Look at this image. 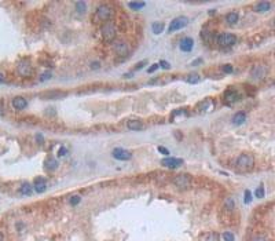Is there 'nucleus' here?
Segmentation results:
<instances>
[{"instance_id": "18", "label": "nucleus", "mask_w": 275, "mask_h": 241, "mask_svg": "<svg viewBox=\"0 0 275 241\" xmlns=\"http://www.w3.org/2000/svg\"><path fill=\"white\" fill-rule=\"evenodd\" d=\"M30 72H32V66L29 65L28 62H22V64L18 65V73L21 76H29Z\"/></svg>"}, {"instance_id": "11", "label": "nucleus", "mask_w": 275, "mask_h": 241, "mask_svg": "<svg viewBox=\"0 0 275 241\" xmlns=\"http://www.w3.org/2000/svg\"><path fill=\"white\" fill-rule=\"evenodd\" d=\"M113 50H114L116 54L121 55V57H125V55L129 52L128 46H127V43H124V41H117V43H114V46H113Z\"/></svg>"}, {"instance_id": "1", "label": "nucleus", "mask_w": 275, "mask_h": 241, "mask_svg": "<svg viewBox=\"0 0 275 241\" xmlns=\"http://www.w3.org/2000/svg\"><path fill=\"white\" fill-rule=\"evenodd\" d=\"M114 14V11L110 6H107V4H102L99 7L97 8L95 11V14H94V21L95 22H103V24H107V22L110 21V18L113 17Z\"/></svg>"}, {"instance_id": "13", "label": "nucleus", "mask_w": 275, "mask_h": 241, "mask_svg": "<svg viewBox=\"0 0 275 241\" xmlns=\"http://www.w3.org/2000/svg\"><path fill=\"white\" fill-rule=\"evenodd\" d=\"M224 101L227 105H232L235 103L237 101H240V94L237 92L235 90H229L224 94Z\"/></svg>"}, {"instance_id": "12", "label": "nucleus", "mask_w": 275, "mask_h": 241, "mask_svg": "<svg viewBox=\"0 0 275 241\" xmlns=\"http://www.w3.org/2000/svg\"><path fill=\"white\" fill-rule=\"evenodd\" d=\"M194 47V40L191 37H184V39L179 43V48L183 51V52H190Z\"/></svg>"}, {"instance_id": "42", "label": "nucleus", "mask_w": 275, "mask_h": 241, "mask_svg": "<svg viewBox=\"0 0 275 241\" xmlns=\"http://www.w3.org/2000/svg\"><path fill=\"white\" fill-rule=\"evenodd\" d=\"M98 68V62H94L92 64V69H97Z\"/></svg>"}, {"instance_id": "20", "label": "nucleus", "mask_w": 275, "mask_h": 241, "mask_svg": "<svg viewBox=\"0 0 275 241\" xmlns=\"http://www.w3.org/2000/svg\"><path fill=\"white\" fill-rule=\"evenodd\" d=\"M271 8V3L270 1H260L254 6V11L256 13H264V11H268Z\"/></svg>"}, {"instance_id": "24", "label": "nucleus", "mask_w": 275, "mask_h": 241, "mask_svg": "<svg viewBox=\"0 0 275 241\" xmlns=\"http://www.w3.org/2000/svg\"><path fill=\"white\" fill-rule=\"evenodd\" d=\"M128 6H129V8H132V10L138 11V10H140V8L145 7V6H146V3H145V1H129Z\"/></svg>"}, {"instance_id": "4", "label": "nucleus", "mask_w": 275, "mask_h": 241, "mask_svg": "<svg viewBox=\"0 0 275 241\" xmlns=\"http://www.w3.org/2000/svg\"><path fill=\"white\" fill-rule=\"evenodd\" d=\"M217 44L223 48H227V47H231L237 43V37L235 35H231V33H222L219 35L217 39H216Z\"/></svg>"}, {"instance_id": "39", "label": "nucleus", "mask_w": 275, "mask_h": 241, "mask_svg": "<svg viewBox=\"0 0 275 241\" xmlns=\"http://www.w3.org/2000/svg\"><path fill=\"white\" fill-rule=\"evenodd\" d=\"M157 69H158V64H154L153 66H150V68L147 69V72H149V73H153L154 70H157Z\"/></svg>"}, {"instance_id": "25", "label": "nucleus", "mask_w": 275, "mask_h": 241, "mask_svg": "<svg viewBox=\"0 0 275 241\" xmlns=\"http://www.w3.org/2000/svg\"><path fill=\"white\" fill-rule=\"evenodd\" d=\"M32 190H33V186H30L29 183H24V185L21 186V189H19V191H21L24 196L32 194Z\"/></svg>"}, {"instance_id": "8", "label": "nucleus", "mask_w": 275, "mask_h": 241, "mask_svg": "<svg viewBox=\"0 0 275 241\" xmlns=\"http://www.w3.org/2000/svg\"><path fill=\"white\" fill-rule=\"evenodd\" d=\"M265 75H267V68L264 65H256L253 66L252 72H250V76L253 80H261L264 79Z\"/></svg>"}, {"instance_id": "40", "label": "nucleus", "mask_w": 275, "mask_h": 241, "mask_svg": "<svg viewBox=\"0 0 275 241\" xmlns=\"http://www.w3.org/2000/svg\"><path fill=\"white\" fill-rule=\"evenodd\" d=\"M51 77V73H43V75H41V77H40V79L41 80H48Z\"/></svg>"}, {"instance_id": "41", "label": "nucleus", "mask_w": 275, "mask_h": 241, "mask_svg": "<svg viewBox=\"0 0 275 241\" xmlns=\"http://www.w3.org/2000/svg\"><path fill=\"white\" fill-rule=\"evenodd\" d=\"M253 241H267V240H265V237H261L260 236V237H254Z\"/></svg>"}, {"instance_id": "27", "label": "nucleus", "mask_w": 275, "mask_h": 241, "mask_svg": "<svg viewBox=\"0 0 275 241\" xmlns=\"http://www.w3.org/2000/svg\"><path fill=\"white\" fill-rule=\"evenodd\" d=\"M186 80H187V83H190V84H195L200 81V76L197 75V73H191L190 76H187Z\"/></svg>"}, {"instance_id": "21", "label": "nucleus", "mask_w": 275, "mask_h": 241, "mask_svg": "<svg viewBox=\"0 0 275 241\" xmlns=\"http://www.w3.org/2000/svg\"><path fill=\"white\" fill-rule=\"evenodd\" d=\"M238 18H240L238 13L232 11V13H229V14L226 15V22H227L229 25H235L237 22H238Z\"/></svg>"}, {"instance_id": "22", "label": "nucleus", "mask_w": 275, "mask_h": 241, "mask_svg": "<svg viewBox=\"0 0 275 241\" xmlns=\"http://www.w3.org/2000/svg\"><path fill=\"white\" fill-rule=\"evenodd\" d=\"M44 168H46L47 171H54L55 168H58V161L52 157L47 158L46 163H44Z\"/></svg>"}, {"instance_id": "34", "label": "nucleus", "mask_w": 275, "mask_h": 241, "mask_svg": "<svg viewBox=\"0 0 275 241\" xmlns=\"http://www.w3.org/2000/svg\"><path fill=\"white\" fill-rule=\"evenodd\" d=\"M250 201H252V193L249 190H245V203L249 204Z\"/></svg>"}, {"instance_id": "5", "label": "nucleus", "mask_w": 275, "mask_h": 241, "mask_svg": "<svg viewBox=\"0 0 275 241\" xmlns=\"http://www.w3.org/2000/svg\"><path fill=\"white\" fill-rule=\"evenodd\" d=\"M187 24H189V18H187V17H183V15L176 17V18L173 19V21H171V24H169L168 32L173 33V32H176V30H179V29H183Z\"/></svg>"}, {"instance_id": "32", "label": "nucleus", "mask_w": 275, "mask_h": 241, "mask_svg": "<svg viewBox=\"0 0 275 241\" xmlns=\"http://www.w3.org/2000/svg\"><path fill=\"white\" fill-rule=\"evenodd\" d=\"M80 201H81V197H80V196H73V197H70V200H69L70 205H77Z\"/></svg>"}, {"instance_id": "14", "label": "nucleus", "mask_w": 275, "mask_h": 241, "mask_svg": "<svg viewBox=\"0 0 275 241\" xmlns=\"http://www.w3.org/2000/svg\"><path fill=\"white\" fill-rule=\"evenodd\" d=\"M33 189H35L37 193H43L47 189V182L44 180V178H36L35 183H33Z\"/></svg>"}, {"instance_id": "23", "label": "nucleus", "mask_w": 275, "mask_h": 241, "mask_svg": "<svg viewBox=\"0 0 275 241\" xmlns=\"http://www.w3.org/2000/svg\"><path fill=\"white\" fill-rule=\"evenodd\" d=\"M165 25L162 24V22H154L153 25H151V29H153V32L156 33V35H160L162 30H164Z\"/></svg>"}, {"instance_id": "36", "label": "nucleus", "mask_w": 275, "mask_h": 241, "mask_svg": "<svg viewBox=\"0 0 275 241\" xmlns=\"http://www.w3.org/2000/svg\"><path fill=\"white\" fill-rule=\"evenodd\" d=\"M66 153H68V150H66V148H65V146H62V148H59V150H58V156H59V157H62V156H65V155H66Z\"/></svg>"}, {"instance_id": "10", "label": "nucleus", "mask_w": 275, "mask_h": 241, "mask_svg": "<svg viewBox=\"0 0 275 241\" xmlns=\"http://www.w3.org/2000/svg\"><path fill=\"white\" fill-rule=\"evenodd\" d=\"M68 95L66 92H63V91H46V92L41 94V97H43V99H61V98H65Z\"/></svg>"}, {"instance_id": "19", "label": "nucleus", "mask_w": 275, "mask_h": 241, "mask_svg": "<svg viewBox=\"0 0 275 241\" xmlns=\"http://www.w3.org/2000/svg\"><path fill=\"white\" fill-rule=\"evenodd\" d=\"M245 120H246V115H245L243 112H238V113L234 115L231 121H232V124H235V126H241L242 123H245Z\"/></svg>"}, {"instance_id": "30", "label": "nucleus", "mask_w": 275, "mask_h": 241, "mask_svg": "<svg viewBox=\"0 0 275 241\" xmlns=\"http://www.w3.org/2000/svg\"><path fill=\"white\" fill-rule=\"evenodd\" d=\"M254 196H256V197H257V198L264 197V187H263V186L257 187V189L254 190Z\"/></svg>"}, {"instance_id": "3", "label": "nucleus", "mask_w": 275, "mask_h": 241, "mask_svg": "<svg viewBox=\"0 0 275 241\" xmlns=\"http://www.w3.org/2000/svg\"><path fill=\"white\" fill-rule=\"evenodd\" d=\"M100 33H102V39H103L106 43H111V41L116 39V35H117L114 25H113V24H109V22L102 26Z\"/></svg>"}, {"instance_id": "15", "label": "nucleus", "mask_w": 275, "mask_h": 241, "mask_svg": "<svg viewBox=\"0 0 275 241\" xmlns=\"http://www.w3.org/2000/svg\"><path fill=\"white\" fill-rule=\"evenodd\" d=\"M127 127H128L129 130L132 131H140V130H145V124H143L140 120H136V119H132V120H128L127 123Z\"/></svg>"}, {"instance_id": "6", "label": "nucleus", "mask_w": 275, "mask_h": 241, "mask_svg": "<svg viewBox=\"0 0 275 241\" xmlns=\"http://www.w3.org/2000/svg\"><path fill=\"white\" fill-rule=\"evenodd\" d=\"M173 185L179 189H189L191 186V176L189 174H182V175H178L173 179Z\"/></svg>"}, {"instance_id": "17", "label": "nucleus", "mask_w": 275, "mask_h": 241, "mask_svg": "<svg viewBox=\"0 0 275 241\" xmlns=\"http://www.w3.org/2000/svg\"><path fill=\"white\" fill-rule=\"evenodd\" d=\"M197 108H198L200 112H209L213 109V101L212 99H205V101L200 102Z\"/></svg>"}, {"instance_id": "2", "label": "nucleus", "mask_w": 275, "mask_h": 241, "mask_svg": "<svg viewBox=\"0 0 275 241\" xmlns=\"http://www.w3.org/2000/svg\"><path fill=\"white\" fill-rule=\"evenodd\" d=\"M253 166H254V158L250 155L238 156V158L235 161V167L240 172H248V171H250L253 168Z\"/></svg>"}, {"instance_id": "37", "label": "nucleus", "mask_w": 275, "mask_h": 241, "mask_svg": "<svg viewBox=\"0 0 275 241\" xmlns=\"http://www.w3.org/2000/svg\"><path fill=\"white\" fill-rule=\"evenodd\" d=\"M158 152H161V153H162V155H165V156L169 155V150L167 148H164V146H158Z\"/></svg>"}, {"instance_id": "38", "label": "nucleus", "mask_w": 275, "mask_h": 241, "mask_svg": "<svg viewBox=\"0 0 275 241\" xmlns=\"http://www.w3.org/2000/svg\"><path fill=\"white\" fill-rule=\"evenodd\" d=\"M147 64V61H143V62H139V64H136V66L133 68V70H139V69H142L143 66Z\"/></svg>"}, {"instance_id": "26", "label": "nucleus", "mask_w": 275, "mask_h": 241, "mask_svg": "<svg viewBox=\"0 0 275 241\" xmlns=\"http://www.w3.org/2000/svg\"><path fill=\"white\" fill-rule=\"evenodd\" d=\"M234 207H235V200H234L232 197H229L227 200H226V203H224V208L229 209V211H231Z\"/></svg>"}, {"instance_id": "7", "label": "nucleus", "mask_w": 275, "mask_h": 241, "mask_svg": "<svg viewBox=\"0 0 275 241\" xmlns=\"http://www.w3.org/2000/svg\"><path fill=\"white\" fill-rule=\"evenodd\" d=\"M113 157L116 158V160H120V161H125V160H129V158L132 157V153L128 150H125V149L122 148H116L113 149Z\"/></svg>"}, {"instance_id": "43", "label": "nucleus", "mask_w": 275, "mask_h": 241, "mask_svg": "<svg viewBox=\"0 0 275 241\" xmlns=\"http://www.w3.org/2000/svg\"><path fill=\"white\" fill-rule=\"evenodd\" d=\"M4 240V236H3V233H0V241H3Z\"/></svg>"}, {"instance_id": "35", "label": "nucleus", "mask_w": 275, "mask_h": 241, "mask_svg": "<svg viewBox=\"0 0 275 241\" xmlns=\"http://www.w3.org/2000/svg\"><path fill=\"white\" fill-rule=\"evenodd\" d=\"M158 66H161V68H164V69H171L169 62H167V61H161L160 64H158Z\"/></svg>"}, {"instance_id": "31", "label": "nucleus", "mask_w": 275, "mask_h": 241, "mask_svg": "<svg viewBox=\"0 0 275 241\" xmlns=\"http://www.w3.org/2000/svg\"><path fill=\"white\" fill-rule=\"evenodd\" d=\"M223 240L224 241H234V234L231 231H224L223 233Z\"/></svg>"}, {"instance_id": "33", "label": "nucleus", "mask_w": 275, "mask_h": 241, "mask_svg": "<svg viewBox=\"0 0 275 241\" xmlns=\"http://www.w3.org/2000/svg\"><path fill=\"white\" fill-rule=\"evenodd\" d=\"M222 70H223L224 73H231V72H232V66L229 65V64H226V65L222 66Z\"/></svg>"}, {"instance_id": "44", "label": "nucleus", "mask_w": 275, "mask_h": 241, "mask_svg": "<svg viewBox=\"0 0 275 241\" xmlns=\"http://www.w3.org/2000/svg\"><path fill=\"white\" fill-rule=\"evenodd\" d=\"M0 81H1V83H3V81H4V77H3V75H0Z\"/></svg>"}, {"instance_id": "9", "label": "nucleus", "mask_w": 275, "mask_h": 241, "mask_svg": "<svg viewBox=\"0 0 275 241\" xmlns=\"http://www.w3.org/2000/svg\"><path fill=\"white\" fill-rule=\"evenodd\" d=\"M183 160L182 158H175V157H167V158H164L162 161H161V164L164 167H168V168H178V167H180L183 164Z\"/></svg>"}, {"instance_id": "29", "label": "nucleus", "mask_w": 275, "mask_h": 241, "mask_svg": "<svg viewBox=\"0 0 275 241\" xmlns=\"http://www.w3.org/2000/svg\"><path fill=\"white\" fill-rule=\"evenodd\" d=\"M202 241H219V236L215 233H208L202 237Z\"/></svg>"}, {"instance_id": "28", "label": "nucleus", "mask_w": 275, "mask_h": 241, "mask_svg": "<svg viewBox=\"0 0 275 241\" xmlns=\"http://www.w3.org/2000/svg\"><path fill=\"white\" fill-rule=\"evenodd\" d=\"M76 10L79 11L80 14H84V13H86V10H87L86 1H77V3H76Z\"/></svg>"}, {"instance_id": "16", "label": "nucleus", "mask_w": 275, "mask_h": 241, "mask_svg": "<svg viewBox=\"0 0 275 241\" xmlns=\"http://www.w3.org/2000/svg\"><path fill=\"white\" fill-rule=\"evenodd\" d=\"M13 106H14V109H17V110H22V109H25L26 106H28V101H26L24 97H15L14 99H13Z\"/></svg>"}]
</instances>
